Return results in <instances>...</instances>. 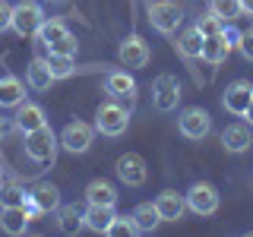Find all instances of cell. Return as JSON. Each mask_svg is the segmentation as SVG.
Here are the masks:
<instances>
[{
	"mask_svg": "<svg viewBox=\"0 0 253 237\" xmlns=\"http://www.w3.org/2000/svg\"><path fill=\"white\" fill-rule=\"evenodd\" d=\"M0 187H3V168H0Z\"/></svg>",
	"mask_w": 253,
	"mask_h": 237,
	"instance_id": "38",
	"label": "cell"
},
{
	"mask_svg": "<svg viewBox=\"0 0 253 237\" xmlns=\"http://www.w3.org/2000/svg\"><path fill=\"white\" fill-rule=\"evenodd\" d=\"M29 190L22 184H3L0 187V205H26Z\"/></svg>",
	"mask_w": 253,
	"mask_h": 237,
	"instance_id": "29",
	"label": "cell"
},
{
	"mask_svg": "<svg viewBox=\"0 0 253 237\" xmlns=\"http://www.w3.org/2000/svg\"><path fill=\"white\" fill-rule=\"evenodd\" d=\"M250 98H253V82H247V79H234V82L225 89V95H221V108H225L228 114H234V117H244Z\"/></svg>",
	"mask_w": 253,
	"mask_h": 237,
	"instance_id": "12",
	"label": "cell"
},
{
	"mask_svg": "<svg viewBox=\"0 0 253 237\" xmlns=\"http://www.w3.org/2000/svg\"><path fill=\"white\" fill-rule=\"evenodd\" d=\"M126 126H130V111L117 98L98 105V111H95V133H101V136H124Z\"/></svg>",
	"mask_w": 253,
	"mask_h": 237,
	"instance_id": "1",
	"label": "cell"
},
{
	"mask_svg": "<svg viewBox=\"0 0 253 237\" xmlns=\"http://www.w3.org/2000/svg\"><path fill=\"white\" fill-rule=\"evenodd\" d=\"M180 82H177V76H171V73H162L152 82V105L158 111H174L180 105Z\"/></svg>",
	"mask_w": 253,
	"mask_h": 237,
	"instance_id": "11",
	"label": "cell"
},
{
	"mask_svg": "<svg viewBox=\"0 0 253 237\" xmlns=\"http://www.w3.org/2000/svg\"><path fill=\"white\" fill-rule=\"evenodd\" d=\"M47 67H51L54 82H57V79H70L76 73V60L70 57V54H47Z\"/></svg>",
	"mask_w": 253,
	"mask_h": 237,
	"instance_id": "27",
	"label": "cell"
},
{
	"mask_svg": "<svg viewBox=\"0 0 253 237\" xmlns=\"http://www.w3.org/2000/svg\"><path fill=\"white\" fill-rule=\"evenodd\" d=\"M155 209L162 215V221H180L187 212V196H180L177 190H162L155 199Z\"/></svg>",
	"mask_w": 253,
	"mask_h": 237,
	"instance_id": "16",
	"label": "cell"
},
{
	"mask_svg": "<svg viewBox=\"0 0 253 237\" xmlns=\"http://www.w3.org/2000/svg\"><path fill=\"white\" fill-rule=\"evenodd\" d=\"M60 209V190L54 184H47V180H42V184H35L29 190V199H26V212L29 218L35 221L38 215H47V212H57Z\"/></svg>",
	"mask_w": 253,
	"mask_h": 237,
	"instance_id": "5",
	"label": "cell"
},
{
	"mask_svg": "<svg viewBox=\"0 0 253 237\" xmlns=\"http://www.w3.org/2000/svg\"><path fill=\"white\" fill-rule=\"evenodd\" d=\"M108 234H114V237H130V234H136V225H133V218L114 215V221H111V228H108Z\"/></svg>",
	"mask_w": 253,
	"mask_h": 237,
	"instance_id": "31",
	"label": "cell"
},
{
	"mask_svg": "<svg viewBox=\"0 0 253 237\" xmlns=\"http://www.w3.org/2000/svg\"><path fill=\"white\" fill-rule=\"evenodd\" d=\"M57 228L63 234H79L83 231V212L76 209V205H63L60 202V209H57Z\"/></svg>",
	"mask_w": 253,
	"mask_h": 237,
	"instance_id": "25",
	"label": "cell"
},
{
	"mask_svg": "<svg viewBox=\"0 0 253 237\" xmlns=\"http://www.w3.org/2000/svg\"><path fill=\"white\" fill-rule=\"evenodd\" d=\"M51 82H54V76H51V67H47V57H32L26 67V85L35 92H47Z\"/></svg>",
	"mask_w": 253,
	"mask_h": 237,
	"instance_id": "18",
	"label": "cell"
},
{
	"mask_svg": "<svg viewBox=\"0 0 253 237\" xmlns=\"http://www.w3.org/2000/svg\"><path fill=\"white\" fill-rule=\"evenodd\" d=\"M209 13H215L221 22H234L241 16V0H209Z\"/></svg>",
	"mask_w": 253,
	"mask_h": 237,
	"instance_id": "28",
	"label": "cell"
},
{
	"mask_svg": "<svg viewBox=\"0 0 253 237\" xmlns=\"http://www.w3.org/2000/svg\"><path fill=\"white\" fill-rule=\"evenodd\" d=\"M241 10L247 16H253V0H241Z\"/></svg>",
	"mask_w": 253,
	"mask_h": 237,
	"instance_id": "37",
	"label": "cell"
},
{
	"mask_svg": "<svg viewBox=\"0 0 253 237\" xmlns=\"http://www.w3.org/2000/svg\"><path fill=\"white\" fill-rule=\"evenodd\" d=\"M57 146H60V139L54 136V130L47 123L38 126V130H32V133H26V155L35 164H54Z\"/></svg>",
	"mask_w": 253,
	"mask_h": 237,
	"instance_id": "2",
	"label": "cell"
},
{
	"mask_svg": "<svg viewBox=\"0 0 253 237\" xmlns=\"http://www.w3.org/2000/svg\"><path fill=\"white\" fill-rule=\"evenodd\" d=\"M177 130H180V136H184V139H193V142L206 139L212 133L209 111H203V108H184V111H180V117H177Z\"/></svg>",
	"mask_w": 253,
	"mask_h": 237,
	"instance_id": "6",
	"label": "cell"
},
{
	"mask_svg": "<svg viewBox=\"0 0 253 237\" xmlns=\"http://www.w3.org/2000/svg\"><path fill=\"white\" fill-rule=\"evenodd\" d=\"M13 26V6L6 0H0V32H6Z\"/></svg>",
	"mask_w": 253,
	"mask_h": 237,
	"instance_id": "34",
	"label": "cell"
},
{
	"mask_svg": "<svg viewBox=\"0 0 253 237\" xmlns=\"http://www.w3.org/2000/svg\"><path fill=\"white\" fill-rule=\"evenodd\" d=\"M114 174H117V180H121V184H126V187H142V184H146V177H149L146 158L136 155V152H126V155L117 158Z\"/></svg>",
	"mask_w": 253,
	"mask_h": 237,
	"instance_id": "9",
	"label": "cell"
},
{
	"mask_svg": "<svg viewBox=\"0 0 253 237\" xmlns=\"http://www.w3.org/2000/svg\"><path fill=\"white\" fill-rule=\"evenodd\" d=\"M133 225H136V234H152L158 225H162V215H158L155 202H139L136 209L130 212Z\"/></svg>",
	"mask_w": 253,
	"mask_h": 237,
	"instance_id": "21",
	"label": "cell"
},
{
	"mask_svg": "<svg viewBox=\"0 0 253 237\" xmlns=\"http://www.w3.org/2000/svg\"><path fill=\"white\" fill-rule=\"evenodd\" d=\"M114 215H117L114 205H89V209L83 212V225L89 228V231H95V234H108Z\"/></svg>",
	"mask_w": 253,
	"mask_h": 237,
	"instance_id": "20",
	"label": "cell"
},
{
	"mask_svg": "<svg viewBox=\"0 0 253 237\" xmlns=\"http://www.w3.org/2000/svg\"><path fill=\"white\" fill-rule=\"evenodd\" d=\"M105 89H108V95L111 98H117V101H136V79H133L126 70H111V73L105 76Z\"/></svg>",
	"mask_w": 253,
	"mask_h": 237,
	"instance_id": "14",
	"label": "cell"
},
{
	"mask_svg": "<svg viewBox=\"0 0 253 237\" xmlns=\"http://www.w3.org/2000/svg\"><path fill=\"white\" fill-rule=\"evenodd\" d=\"M187 209L196 212V215L209 218L218 212V190L209 184V180H196L193 187L187 190Z\"/></svg>",
	"mask_w": 253,
	"mask_h": 237,
	"instance_id": "7",
	"label": "cell"
},
{
	"mask_svg": "<svg viewBox=\"0 0 253 237\" xmlns=\"http://www.w3.org/2000/svg\"><path fill=\"white\" fill-rule=\"evenodd\" d=\"M85 202L89 205H117V190L111 180H92L89 187H85Z\"/></svg>",
	"mask_w": 253,
	"mask_h": 237,
	"instance_id": "23",
	"label": "cell"
},
{
	"mask_svg": "<svg viewBox=\"0 0 253 237\" xmlns=\"http://www.w3.org/2000/svg\"><path fill=\"white\" fill-rule=\"evenodd\" d=\"M203 41H206V35L200 32V26H190V29H184L177 35V41H174V47H177L184 57H203Z\"/></svg>",
	"mask_w": 253,
	"mask_h": 237,
	"instance_id": "22",
	"label": "cell"
},
{
	"mask_svg": "<svg viewBox=\"0 0 253 237\" xmlns=\"http://www.w3.org/2000/svg\"><path fill=\"white\" fill-rule=\"evenodd\" d=\"M237 47H241V54L253 63V26L241 32V41H237Z\"/></svg>",
	"mask_w": 253,
	"mask_h": 237,
	"instance_id": "33",
	"label": "cell"
},
{
	"mask_svg": "<svg viewBox=\"0 0 253 237\" xmlns=\"http://www.w3.org/2000/svg\"><path fill=\"white\" fill-rule=\"evenodd\" d=\"M26 101V85L16 76H0V108H16Z\"/></svg>",
	"mask_w": 253,
	"mask_h": 237,
	"instance_id": "24",
	"label": "cell"
},
{
	"mask_svg": "<svg viewBox=\"0 0 253 237\" xmlns=\"http://www.w3.org/2000/svg\"><path fill=\"white\" fill-rule=\"evenodd\" d=\"M92 139H95V123H85V120H70L60 130V146L67 149V152H73V155L89 152Z\"/></svg>",
	"mask_w": 253,
	"mask_h": 237,
	"instance_id": "8",
	"label": "cell"
},
{
	"mask_svg": "<svg viewBox=\"0 0 253 237\" xmlns=\"http://www.w3.org/2000/svg\"><path fill=\"white\" fill-rule=\"evenodd\" d=\"M196 26H200V32H203L206 38H209V35H218V32L225 29V22H221L215 13H203L200 19H196Z\"/></svg>",
	"mask_w": 253,
	"mask_h": 237,
	"instance_id": "30",
	"label": "cell"
},
{
	"mask_svg": "<svg viewBox=\"0 0 253 237\" xmlns=\"http://www.w3.org/2000/svg\"><path fill=\"white\" fill-rule=\"evenodd\" d=\"M244 120H247V123L253 126V98H250V105H247V111H244Z\"/></svg>",
	"mask_w": 253,
	"mask_h": 237,
	"instance_id": "36",
	"label": "cell"
},
{
	"mask_svg": "<svg viewBox=\"0 0 253 237\" xmlns=\"http://www.w3.org/2000/svg\"><path fill=\"white\" fill-rule=\"evenodd\" d=\"M231 51H234V44L225 38V32H218V35H209V38L203 41V60H206V63H212V67L225 63Z\"/></svg>",
	"mask_w": 253,
	"mask_h": 237,
	"instance_id": "19",
	"label": "cell"
},
{
	"mask_svg": "<svg viewBox=\"0 0 253 237\" xmlns=\"http://www.w3.org/2000/svg\"><path fill=\"white\" fill-rule=\"evenodd\" d=\"M6 130H10V120H6V117H0V142H3V136H6Z\"/></svg>",
	"mask_w": 253,
	"mask_h": 237,
	"instance_id": "35",
	"label": "cell"
},
{
	"mask_svg": "<svg viewBox=\"0 0 253 237\" xmlns=\"http://www.w3.org/2000/svg\"><path fill=\"white\" fill-rule=\"evenodd\" d=\"M29 221H32V218H29L26 205H0V228H3L10 237L26 234Z\"/></svg>",
	"mask_w": 253,
	"mask_h": 237,
	"instance_id": "17",
	"label": "cell"
},
{
	"mask_svg": "<svg viewBox=\"0 0 253 237\" xmlns=\"http://www.w3.org/2000/svg\"><path fill=\"white\" fill-rule=\"evenodd\" d=\"M67 35H70V29L63 26L60 19H44V26L38 29V41H42V44L47 47V51H51V47L57 44V41H63Z\"/></svg>",
	"mask_w": 253,
	"mask_h": 237,
	"instance_id": "26",
	"label": "cell"
},
{
	"mask_svg": "<svg viewBox=\"0 0 253 237\" xmlns=\"http://www.w3.org/2000/svg\"><path fill=\"white\" fill-rule=\"evenodd\" d=\"M44 10L35 3V0H22V3H16L13 6V32L16 35H22V38H32V35H38V29L44 26Z\"/></svg>",
	"mask_w": 253,
	"mask_h": 237,
	"instance_id": "4",
	"label": "cell"
},
{
	"mask_svg": "<svg viewBox=\"0 0 253 237\" xmlns=\"http://www.w3.org/2000/svg\"><path fill=\"white\" fill-rule=\"evenodd\" d=\"M51 3H63V0H51Z\"/></svg>",
	"mask_w": 253,
	"mask_h": 237,
	"instance_id": "39",
	"label": "cell"
},
{
	"mask_svg": "<svg viewBox=\"0 0 253 237\" xmlns=\"http://www.w3.org/2000/svg\"><path fill=\"white\" fill-rule=\"evenodd\" d=\"M76 51H79V41H76V35H73V32H70V35L63 38V41H57V44H54L47 54H70V57H76Z\"/></svg>",
	"mask_w": 253,
	"mask_h": 237,
	"instance_id": "32",
	"label": "cell"
},
{
	"mask_svg": "<svg viewBox=\"0 0 253 237\" xmlns=\"http://www.w3.org/2000/svg\"><path fill=\"white\" fill-rule=\"evenodd\" d=\"M47 123V117H44V108L42 105H35V101H22V105H16V120L13 126L26 136V133L32 130H38V126H44Z\"/></svg>",
	"mask_w": 253,
	"mask_h": 237,
	"instance_id": "15",
	"label": "cell"
},
{
	"mask_svg": "<svg viewBox=\"0 0 253 237\" xmlns=\"http://www.w3.org/2000/svg\"><path fill=\"white\" fill-rule=\"evenodd\" d=\"M149 22H152L155 32L171 35V32H177V26L184 22V6H180L177 0H152V3H149Z\"/></svg>",
	"mask_w": 253,
	"mask_h": 237,
	"instance_id": "3",
	"label": "cell"
},
{
	"mask_svg": "<svg viewBox=\"0 0 253 237\" xmlns=\"http://www.w3.org/2000/svg\"><path fill=\"white\" fill-rule=\"evenodd\" d=\"M117 57H121V63L126 70H142L149 63V57H152V51H149V41L142 35H126L121 41V51H117Z\"/></svg>",
	"mask_w": 253,
	"mask_h": 237,
	"instance_id": "10",
	"label": "cell"
},
{
	"mask_svg": "<svg viewBox=\"0 0 253 237\" xmlns=\"http://www.w3.org/2000/svg\"><path fill=\"white\" fill-rule=\"evenodd\" d=\"M250 146H253L250 123H228L225 130H221V149H225L228 155H244Z\"/></svg>",
	"mask_w": 253,
	"mask_h": 237,
	"instance_id": "13",
	"label": "cell"
}]
</instances>
